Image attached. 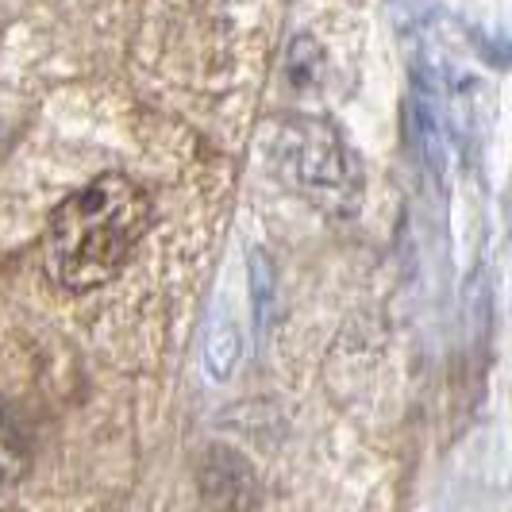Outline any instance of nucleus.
Returning a JSON list of instances; mask_svg holds the SVG:
<instances>
[{
  "label": "nucleus",
  "instance_id": "nucleus-4",
  "mask_svg": "<svg viewBox=\"0 0 512 512\" xmlns=\"http://www.w3.org/2000/svg\"><path fill=\"white\" fill-rule=\"evenodd\" d=\"M239 359H243V332L228 308L216 305L205 332V374L212 382H228L239 370Z\"/></svg>",
  "mask_w": 512,
  "mask_h": 512
},
{
  "label": "nucleus",
  "instance_id": "nucleus-9",
  "mask_svg": "<svg viewBox=\"0 0 512 512\" xmlns=\"http://www.w3.org/2000/svg\"><path fill=\"white\" fill-rule=\"evenodd\" d=\"M0 147H4V128H0Z\"/></svg>",
  "mask_w": 512,
  "mask_h": 512
},
{
  "label": "nucleus",
  "instance_id": "nucleus-3",
  "mask_svg": "<svg viewBox=\"0 0 512 512\" xmlns=\"http://www.w3.org/2000/svg\"><path fill=\"white\" fill-rule=\"evenodd\" d=\"M201 493L220 512H251L258 501V478L251 462L231 447H208L201 462Z\"/></svg>",
  "mask_w": 512,
  "mask_h": 512
},
{
  "label": "nucleus",
  "instance_id": "nucleus-7",
  "mask_svg": "<svg viewBox=\"0 0 512 512\" xmlns=\"http://www.w3.org/2000/svg\"><path fill=\"white\" fill-rule=\"evenodd\" d=\"M320 70H324V51L316 47V39L312 35L293 39V47H289V81L293 85H312Z\"/></svg>",
  "mask_w": 512,
  "mask_h": 512
},
{
  "label": "nucleus",
  "instance_id": "nucleus-5",
  "mask_svg": "<svg viewBox=\"0 0 512 512\" xmlns=\"http://www.w3.org/2000/svg\"><path fill=\"white\" fill-rule=\"evenodd\" d=\"M416 135H420V151L428 158L432 174H436V178H447V131H443V120H439L436 104L428 101L424 93L416 97Z\"/></svg>",
  "mask_w": 512,
  "mask_h": 512
},
{
  "label": "nucleus",
  "instance_id": "nucleus-8",
  "mask_svg": "<svg viewBox=\"0 0 512 512\" xmlns=\"http://www.w3.org/2000/svg\"><path fill=\"white\" fill-rule=\"evenodd\" d=\"M251 285H255V320L258 328H266V308L274 305V262L251 251Z\"/></svg>",
  "mask_w": 512,
  "mask_h": 512
},
{
  "label": "nucleus",
  "instance_id": "nucleus-1",
  "mask_svg": "<svg viewBox=\"0 0 512 512\" xmlns=\"http://www.w3.org/2000/svg\"><path fill=\"white\" fill-rule=\"evenodd\" d=\"M151 228V197L124 174H101L54 208L47 224V270L70 293L108 285Z\"/></svg>",
  "mask_w": 512,
  "mask_h": 512
},
{
  "label": "nucleus",
  "instance_id": "nucleus-2",
  "mask_svg": "<svg viewBox=\"0 0 512 512\" xmlns=\"http://www.w3.org/2000/svg\"><path fill=\"white\" fill-rule=\"evenodd\" d=\"M278 166L285 178L305 189L308 197H316L320 205L351 208L359 197L362 174L332 124L320 120L285 124L278 139Z\"/></svg>",
  "mask_w": 512,
  "mask_h": 512
},
{
  "label": "nucleus",
  "instance_id": "nucleus-6",
  "mask_svg": "<svg viewBox=\"0 0 512 512\" xmlns=\"http://www.w3.org/2000/svg\"><path fill=\"white\" fill-rule=\"evenodd\" d=\"M31 466V451H27L24 432L0 412V489L16 486Z\"/></svg>",
  "mask_w": 512,
  "mask_h": 512
}]
</instances>
